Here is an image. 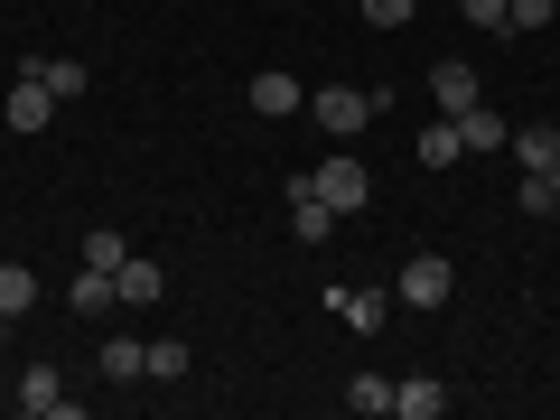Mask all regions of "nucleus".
I'll list each match as a JSON object with an SVG mask.
<instances>
[{
	"label": "nucleus",
	"mask_w": 560,
	"mask_h": 420,
	"mask_svg": "<svg viewBox=\"0 0 560 420\" xmlns=\"http://www.w3.org/2000/svg\"><path fill=\"white\" fill-rule=\"evenodd\" d=\"M448 290H458V271H448L440 253H411V261L393 271V300H401V308H448Z\"/></svg>",
	"instance_id": "obj_2"
},
{
	"label": "nucleus",
	"mask_w": 560,
	"mask_h": 420,
	"mask_svg": "<svg viewBox=\"0 0 560 420\" xmlns=\"http://www.w3.org/2000/svg\"><path fill=\"white\" fill-rule=\"evenodd\" d=\"M66 308H75V318H113V308H121V280L84 261V271H75V290H66Z\"/></svg>",
	"instance_id": "obj_8"
},
{
	"label": "nucleus",
	"mask_w": 560,
	"mask_h": 420,
	"mask_svg": "<svg viewBox=\"0 0 560 420\" xmlns=\"http://www.w3.org/2000/svg\"><path fill=\"white\" fill-rule=\"evenodd\" d=\"M84 261H94V271H121V261H131V243H121L113 224H94V234H84Z\"/></svg>",
	"instance_id": "obj_20"
},
{
	"label": "nucleus",
	"mask_w": 560,
	"mask_h": 420,
	"mask_svg": "<svg viewBox=\"0 0 560 420\" xmlns=\"http://www.w3.org/2000/svg\"><path fill=\"white\" fill-rule=\"evenodd\" d=\"M523 215H560V187L541 168H523Z\"/></svg>",
	"instance_id": "obj_23"
},
{
	"label": "nucleus",
	"mask_w": 560,
	"mask_h": 420,
	"mask_svg": "<svg viewBox=\"0 0 560 420\" xmlns=\"http://www.w3.org/2000/svg\"><path fill=\"white\" fill-rule=\"evenodd\" d=\"M346 411H364V420L393 411V383H383V374H355V383H346Z\"/></svg>",
	"instance_id": "obj_19"
},
{
	"label": "nucleus",
	"mask_w": 560,
	"mask_h": 420,
	"mask_svg": "<svg viewBox=\"0 0 560 420\" xmlns=\"http://www.w3.org/2000/svg\"><path fill=\"white\" fill-rule=\"evenodd\" d=\"M243 103H253L261 121H290V113L308 103V84H300V75H280V66H271V75H253V84H243Z\"/></svg>",
	"instance_id": "obj_5"
},
{
	"label": "nucleus",
	"mask_w": 560,
	"mask_h": 420,
	"mask_svg": "<svg viewBox=\"0 0 560 420\" xmlns=\"http://www.w3.org/2000/svg\"><path fill=\"white\" fill-rule=\"evenodd\" d=\"M551 20H560V0H551Z\"/></svg>",
	"instance_id": "obj_28"
},
{
	"label": "nucleus",
	"mask_w": 560,
	"mask_h": 420,
	"mask_svg": "<svg viewBox=\"0 0 560 420\" xmlns=\"http://www.w3.org/2000/svg\"><path fill=\"white\" fill-rule=\"evenodd\" d=\"M430 103H440V113L448 121H458V113H477V66H458V57H448V66H430Z\"/></svg>",
	"instance_id": "obj_6"
},
{
	"label": "nucleus",
	"mask_w": 560,
	"mask_h": 420,
	"mask_svg": "<svg viewBox=\"0 0 560 420\" xmlns=\"http://www.w3.org/2000/svg\"><path fill=\"white\" fill-rule=\"evenodd\" d=\"M290 234H300V243H327V234H337V206H327L318 187H308V197H290Z\"/></svg>",
	"instance_id": "obj_13"
},
{
	"label": "nucleus",
	"mask_w": 560,
	"mask_h": 420,
	"mask_svg": "<svg viewBox=\"0 0 560 420\" xmlns=\"http://www.w3.org/2000/svg\"><path fill=\"white\" fill-rule=\"evenodd\" d=\"M38 308V271L28 261H0V318H28Z\"/></svg>",
	"instance_id": "obj_15"
},
{
	"label": "nucleus",
	"mask_w": 560,
	"mask_h": 420,
	"mask_svg": "<svg viewBox=\"0 0 560 420\" xmlns=\"http://www.w3.org/2000/svg\"><path fill=\"white\" fill-rule=\"evenodd\" d=\"M0 346H10V318H0Z\"/></svg>",
	"instance_id": "obj_27"
},
{
	"label": "nucleus",
	"mask_w": 560,
	"mask_h": 420,
	"mask_svg": "<svg viewBox=\"0 0 560 420\" xmlns=\"http://www.w3.org/2000/svg\"><path fill=\"white\" fill-rule=\"evenodd\" d=\"M411 20V0H364V28H401Z\"/></svg>",
	"instance_id": "obj_24"
},
{
	"label": "nucleus",
	"mask_w": 560,
	"mask_h": 420,
	"mask_svg": "<svg viewBox=\"0 0 560 420\" xmlns=\"http://www.w3.org/2000/svg\"><path fill=\"white\" fill-rule=\"evenodd\" d=\"M308 187H318L337 215H364V197H374V178H364V160H318L308 168Z\"/></svg>",
	"instance_id": "obj_3"
},
{
	"label": "nucleus",
	"mask_w": 560,
	"mask_h": 420,
	"mask_svg": "<svg viewBox=\"0 0 560 420\" xmlns=\"http://www.w3.org/2000/svg\"><path fill=\"white\" fill-rule=\"evenodd\" d=\"M458 10H467L477 28H504V0H458Z\"/></svg>",
	"instance_id": "obj_25"
},
{
	"label": "nucleus",
	"mask_w": 560,
	"mask_h": 420,
	"mask_svg": "<svg viewBox=\"0 0 560 420\" xmlns=\"http://www.w3.org/2000/svg\"><path fill=\"white\" fill-rule=\"evenodd\" d=\"M47 113H57V94H47V84L38 75H20V84H10V131H47Z\"/></svg>",
	"instance_id": "obj_9"
},
{
	"label": "nucleus",
	"mask_w": 560,
	"mask_h": 420,
	"mask_svg": "<svg viewBox=\"0 0 560 420\" xmlns=\"http://www.w3.org/2000/svg\"><path fill=\"white\" fill-rule=\"evenodd\" d=\"M187 374V337H150V383H178Z\"/></svg>",
	"instance_id": "obj_21"
},
{
	"label": "nucleus",
	"mask_w": 560,
	"mask_h": 420,
	"mask_svg": "<svg viewBox=\"0 0 560 420\" xmlns=\"http://www.w3.org/2000/svg\"><path fill=\"white\" fill-rule=\"evenodd\" d=\"M458 160H467V140H458V121L440 113L430 131H420V168H458Z\"/></svg>",
	"instance_id": "obj_16"
},
{
	"label": "nucleus",
	"mask_w": 560,
	"mask_h": 420,
	"mask_svg": "<svg viewBox=\"0 0 560 420\" xmlns=\"http://www.w3.org/2000/svg\"><path fill=\"white\" fill-rule=\"evenodd\" d=\"M20 75H38L47 94H57V103H66V94H84V84H94V75H84V57H28Z\"/></svg>",
	"instance_id": "obj_11"
},
{
	"label": "nucleus",
	"mask_w": 560,
	"mask_h": 420,
	"mask_svg": "<svg viewBox=\"0 0 560 420\" xmlns=\"http://www.w3.org/2000/svg\"><path fill=\"white\" fill-rule=\"evenodd\" d=\"M308 113H318V131H327V140H355L364 121L383 113V94H364V84H327V94H308Z\"/></svg>",
	"instance_id": "obj_1"
},
{
	"label": "nucleus",
	"mask_w": 560,
	"mask_h": 420,
	"mask_svg": "<svg viewBox=\"0 0 560 420\" xmlns=\"http://www.w3.org/2000/svg\"><path fill=\"white\" fill-rule=\"evenodd\" d=\"M523 28H551V0H504V38H523Z\"/></svg>",
	"instance_id": "obj_22"
},
{
	"label": "nucleus",
	"mask_w": 560,
	"mask_h": 420,
	"mask_svg": "<svg viewBox=\"0 0 560 420\" xmlns=\"http://www.w3.org/2000/svg\"><path fill=\"white\" fill-rule=\"evenodd\" d=\"M113 280H121V308H160V300H168V271H160L150 253H131Z\"/></svg>",
	"instance_id": "obj_7"
},
{
	"label": "nucleus",
	"mask_w": 560,
	"mask_h": 420,
	"mask_svg": "<svg viewBox=\"0 0 560 420\" xmlns=\"http://www.w3.org/2000/svg\"><path fill=\"white\" fill-rule=\"evenodd\" d=\"M541 178H551V187H560V160H551V168H541Z\"/></svg>",
	"instance_id": "obj_26"
},
{
	"label": "nucleus",
	"mask_w": 560,
	"mask_h": 420,
	"mask_svg": "<svg viewBox=\"0 0 560 420\" xmlns=\"http://www.w3.org/2000/svg\"><path fill=\"white\" fill-rule=\"evenodd\" d=\"M337 318L355 327V337H374V327H393V290H346V300H337Z\"/></svg>",
	"instance_id": "obj_10"
},
{
	"label": "nucleus",
	"mask_w": 560,
	"mask_h": 420,
	"mask_svg": "<svg viewBox=\"0 0 560 420\" xmlns=\"http://www.w3.org/2000/svg\"><path fill=\"white\" fill-rule=\"evenodd\" d=\"M20 411L28 420H75V393L57 383V364H28L20 374Z\"/></svg>",
	"instance_id": "obj_4"
},
{
	"label": "nucleus",
	"mask_w": 560,
	"mask_h": 420,
	"mask_svg": "<svg viewBox=\"0 0 560 420\" xmlns=\"http://www.w3.org/2000/svg\"><path fill=\"white\" fill-rule=\"evenodd\" d=\"M504 150H514V168H551V160H560V131H551V121H523Z\"/></svg>",
	"instance_id": "obj_12"
},
{
	"label": "nucleus",
	"mask_w": 560,
	"mask_h": 420,
	"mask_svg": "<svg viewBox=\"0 0 560 420\" xmlns=\"http://www.w3.org/2000/svg\"><path fill=\"white\" fill-rule=\"evenodd\" d=\"M458 140H467V150H504L514 131H504V121H495V113L477 103V113H458Z\"/></svg>",
	"instance_id": "obj_18"
},
{
	"label": "nucleus",
	"mask_w": 560,
	"mask_h": 420,
	"mask_svg": "<svg viewBox=\"0 0 560 420\" xmlns=\"http://www.w3.org/2000/svg\"><path fill=\"white\" fill-rule=\"evenodd\" d=\"M393 411H401V420H440V411H448V393H440L430 374H411V383H393Z\"/></svg>",
	"instance_id": "obj_14"
},
{
	"label": "nucleus",
	"mask_w": 560,
	"mask_h": 420,
	"mask_svg": "<svg viewBox=\"0 0 560 420\" xmlns=\"http://www.w3.org/2000/svg\"><path fill=\"white\" fill-rule=\"evenodd\" d=\"M103 374H113V383H140V374H150V346H140V337H103Z\"/></svg>",
	"instance_id": "obj_17"
}]
</instances>
